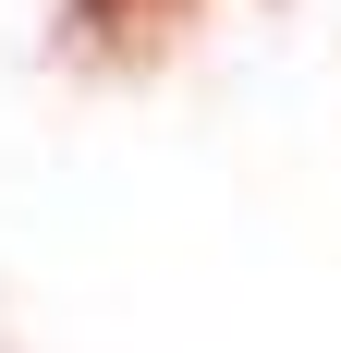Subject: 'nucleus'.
<instances>
[{
  "instance_id": "nucleus-1",
  "label": "nucleus",
  "mask_w": 341,
  "mask_h": 353,
  "mask_svg": "<svg viewBox=\"0 0 341 353\" xmlns=\"http://www.w3.org/2000/svg\"><path fill=\"white\" fill-rule=\"evenodd\" d=\"M195 25V0H61V49L73 61H159Z\"/></svg>"
}]
</instances>
